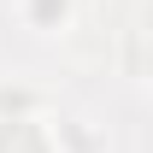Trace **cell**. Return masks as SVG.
Wrapping results in <instances>:
<instances>
[{"mask_svg":"<svg viewBox=\"0 0 153 153\" xmlns=\"http://www.w3.org/2000/svg\"><path fill=\"white\" fill-rule=\"evenodd\" d=\"M0 153H65V130L41 112H0Z\"/></svg>","mask_w":153,"mask_h":153,"instance_id":"1","label":"cell"},{"mask_svg":"<svg viewBox=\"0 0 153 153\" xmlns=\"http://www.w3.org/2000/svg\"><path fill=\"white\" fill-rule=\"evenodd\" d=\"M18 18L36 36H65L76 18V0H18Z\"/></svg>","mask_w":153,"mask_h":153,"instance_id":"2","label":"cell"},{"mask_svg":"<svg viewBox=\"0 0 153 153\" xmlns=\"http://www.w3.org/2000/svg\"><path fill=\"white\" fill-rule=\"evenodd\" d=\"M141 24H147V36H153V0H147V12H141Z\"/></svg>","mask_w":153,"mask_h":153,"instance_id":"3","label":"cell"}]
</instances>
